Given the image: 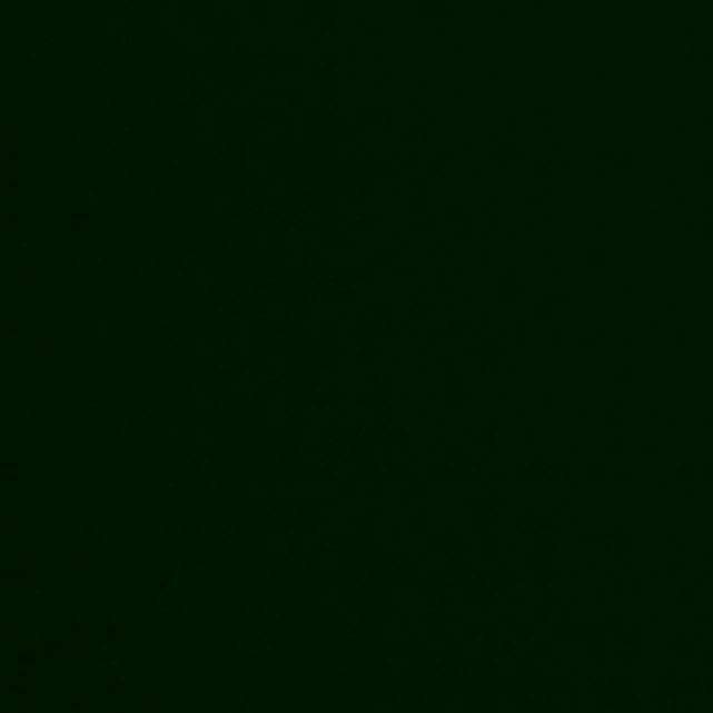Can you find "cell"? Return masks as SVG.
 <instances>
[]
</instances>
